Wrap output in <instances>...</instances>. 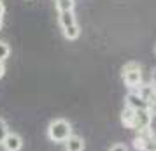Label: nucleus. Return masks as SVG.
<instances>
[{"mask_svg":"<svg viewBox=\"0 0 156 151\" xmlns=\"http://www.w3.org/2000/svg\"><path fill=\"white\" fill-rule=\"evenodd\" d=\"M72 125L65 118H56L48 125V139L51 142H67L69 137H72Z\"/></svg>","mask_w":156,"mask_h":151,"instance_id":"nucleus-1","label":"nucleus"},{"mask_svg":"<svg viewBox=\"0 0 156 151\" xmlns=\"http://www.w3.org/2000/svg\"><path fill=\"white\" fill-rule=\"evenodd\" d=\"M121 77L123 83L130 90H139L142 86V67L137 62H128L121 69Z\"/></svg>","mask_w":156,"mask_h":151,"instance_id":"nucleus-2","label":"nucleus"},{"mask_svg":"<svg viewBox=\"0 0 156 151\" xmlns=\"http://www.w3.org/2000/svg\"><path fill=\"white\" fill-rule=\"evenodd\" d=\"M151 121H153V114L147 109H139V111H135V121H133V128L132 130H135V132L147 130L151 128Z\"/></svg>","mask_w":156,"mask_h":151,"instance_id":"nucleus-3","label":"nucleus"},{"mask_svg":"<svg viewBox=\"0 0 156 151\" xmlns=\"http://www.w3.org/2000/svg\"><path fill=\"white\" fill-rule=\"evenodd\" d=\"M125 106L135 109V111H139V109H147V100L139 93V90H130L128 95L125 97Z\"/></svg>","mask_w":156,"mask_h":151,"instance_id":"nucleus-4","label":"nucleus"},{"mask_svg":"<svg viewBox=\"0 0 156 151\" xmlns=\"http://www.w3.org/2000/svg\"><path fill=\"white\" fill-rule=\"evenodd\" d=\"M2 148L5 151H21L23 148V137L16 132H9V135L5 137V141L2 142Z\"/></svg>","mask_w":156,"mask_h":151,"instance_id":"nucleus-5","label":"nucleus"},{"mask_svg":"<svg viewBox=\"0 0 156 151\" xmlns=\"http://www.w3.org/2000/svg\"><path fill=\"white\" fill-rule=\"evenodd\" d=\"M84 148H86L84 139L81 135H72L65 142V151H84Z\"/></svg>","mask_w":156,"mask_h":151,"instance_id":"nucleus-6","label":"nucleus"},{"mask_svg":"<svg viewBox=\"0 0 156 151\" xmlns=\"http://www.w3.org/2000/svg\"><path fill=\"white\" fill-rule=\"evenodd\" d=\"M58 23H60L62 30H63V28H69V27H74V25H77V20H76V14H74V11L58 13Z\"/></svg>","mask_w":156,"mask_h":151,"instance_id":"nucleus-7","label":"nucleus"},{"mask_svg":"<svg viewBox=\"0 0 156 151\" xmlns=\"http://www.w3.org/2000/svg\"><path fill=\"white\" fill-rule=\"evenodd\" d=\"M121 123H123V127L125 128H133V121H135V109L132 107H123V111H121Z\"/></svg>","mask_w":156,"mask_h":151,"instance_id":"nucleus-8","label":"nucleus"},{"mask_svg":"<svg viewBox=\"0 0 156 151\" xmlns=\"http://www.w3.org/2000/svg\"><path fill=\"white\" fill-rule=\"evenodd\" d=\"M62 32H63V37L67 41H76V39H79V35H81V27H79V23H77V25H74V27L63 28Z\"/></svg>","mask_w":156,"mask_h":151,"instance_id":"nucleus-9","label":"nucleus"},{"mask_svg":"<svg viewBox=\"0 0 156 151\" xmlns=\"http://www.w3.org/2000/svg\"><path fill=\"white\" fill-rule=\"evenodd\" d=\"M58 13H67V11H74L76 7V0H55Z\"/></svg>","mask_w":156,"mask_h":151,"instance_id":"nucleus-10","label":"nucleus"},{"mask_svg":"<svg viewBox=\"0 0 156 151\" xmlns=\"http://www.w3.org/2000/svg\"><path fill=\"white\" fill-rule=\"evenodd\" d=\"M9 125H7V121L4 120V118H0V146H2V142L5 141V137L9 135Z\"/></svg>","mask_w":156,"mask_h":151,"instance_id":"nucleus-11","label":"nucleus"},{"mask_svg":"<svg viewBox=\"0 0 156 151\" xmlns=\"http://www.w3.org/2000/svg\"><path fill=\"white\" fill-rule=\"evenodd\" d=\"M147 111L153 116H156V90L147 97Z\"/></svg>","mask_w":156,"mask_h":151,"instance_id":"nucleus-12","label":"nucleus"},{"mask_svg":"<svg viewBox=\"0 0 156 151\" xmlns=\"http://www.w3.org/2000/svg\"><path fill=\"white\" fill-rule=\"evenodd\" d=\"M9 55H11V48H9V44L4 42V41H0V60H2V62L7 60Z\"/></svg>","mask_w":156,"mask_h":151,"instance_id":"nucleus-13","label":"nucleus"},{"mask_svg":"<svg viewBox=\"0 0 156 151\" xmlns=\"http://www.w3.org/2000/svg\"><path fill=\"white\" fill-rule=\"evenodd\" d=\"M109 151H128V148H126V144L116 142V144H112V146L109 148Z\"/></svg>","mask_w":156,"mask_h":151,"instance_id":"nucleus-14","label":"nucleus"},{"mask_svg":"<svg viewBox=\"0 0 156 151\" xmlns=\"http://www.w3.org/2000/svg\"><path fill=\"white\" fill-rule=\"evenodd\" d=\"M4 14H5V5L0 0V28H2V23H4Z\"/></svg>","mask_w":156,"mask_h":151,"instance_id":"nucleus-15","label":"nucleus"},{"mask_svg":"<svg viewBox=\"0 0 156 151\" xmlns=\"http://www.w3.org/2000/svg\"><path fill=\"white\" fill-rule=\"evenodd\" d=\"M4 74H5V65H4V62L0 60V79L4 77Z\"/></svg>","mask_w":156,"mask_h":151,"instance_id":"nucleus-16","label":"nucleus"},{"mask_svg":"<svg viewBox=\"0 0 156 151\" xmlns=\"http://www.w3.org/2000/svg\"><path fill=\"white\" fill-rule=\"evenodd\" d=\"M151 84H153V86H156V69L153 70V74H151Z\"/></svg>","mask_w":156,"mask_h":151,"instance_id":"nucleus-17","label":"nucleus"},{"mask_svg":"<svg viewBox=\"0 0 156 151\" xmlns=\"http://www.w3.org/2000/svg\"><path fill=\"white\" fill-rule=\"evenodd\" d=\"M154 148H156V137H154Z\"/></svg>","mask_w":156,"mask_h":151,"instance_id":"nucleus-18","label":"nucleus"},{"mask_svg":"<svg viewBox=\"0 0 156 151\" xmlns=\"http://www.w3.org/2000/svg\"><path fill=\"white\" fill-rule=\"evenodd\" d=\"M154 53H156V48H154Z\"/></svg>","mask_w":156,"mask_h":151,"instance_id":"nucleus-19","label":"nucleus"}]
</instances>
